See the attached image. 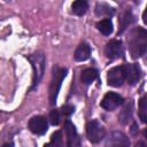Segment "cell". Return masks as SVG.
I'll list each match as a JSON object with an SVG mask.
<instances>
[{
    "mask_svg": "<svg viewBox=\"0 0 147 147\" xmlns=\"http://www.w3.org/2000/svg\"><path fill=\"white\" fill-rule=\"evenodd\" d=\"M127 48L133 59L140 57L147 51V30L140 26L131 30L127 37Z\"/></svg>",
    "mask_w": 147,
    "mask_h": 147,
    "instance_id": "1",
    "label": "cell"
},
{
    "mask_svg": "<svg viewBox=\"0 0 147 147\" xmlns=\"http://www.w3.org/2000/svg\"><path fill=\"white\" fill-rule=\"evenodd\" d=\"M65 76H67V69L65 68H59L57 67L54 69L53 77H52L51 85H49V102H51V105H55L59 91L61 88L62 82H63Z\"/></svg>",
    "mask_w": 147,
    "mask_h": 147,
    "instance_id": "2",
    "label": "cell"
},
{
    "mask_svg": "<svg viewBox=\"0 0 147 147\" xmlns=\"http://www.w3.org/2000/svg\"><path fill=\"white\" fill-rule=\"evenodd\" d=\"M30 63L32 64L33 69V77H32V87L38 85V83L41 80L45 71V56L40 53L32 54L28 57Z\"/></svg>",
    "mask_w": 147,
    "mask_h": 147,
    "instance_id": "3",
    "label": "cell"
},
{
    "mask_svg": "<svg viewBox=\"0 0 147 147\" xmlns=\"http://www.w3.org/2000/svg\"><path fill=\"white\" fill-rule=\"evenodd\" d=\"M86 134L91 142L96 144L101 141L105 137V127L95 119L91 121L86 125Z\"/></svg>",
    "mask_w": 147,
    "mask_h": 147,
    "instance_id": "4",
    "label": "cell"
},
{
    "mask_svg": "<svg viewBox=\"0 0 147 147\" xmlns=\"http://www.w3.org/2000/svg\"><path fill=\"white\" fill-rule=\"evenodd\" d=\"M124 80H125V67L117 65V67L111 68L108 71V75H107L108 85L118 87L124 83Z\"/></svg>",
    "mask_w": 147,
    "mask_h": 147,
    "instance_id": "5",
    "label": "cell"
},
{
    "mask_svg": "<svg viewBox=\"0 0 147 147\" xmlns=\"http://www.w3.org/2000/svg\"><path fill=\"white\" fill-rule=\"evenodd\" d=\"M123 101L124 100L119 94L115 92H108L101 101V107L106 110H114L117 107H119L123 103Z\"/></svg>",
    "mask_w": 147,
    "mask_h": 147,
    "instance_id": "6",
    "label": "cell"
},
{
    "mask_svg": "<svg viewBox=\"0 0 147 147\" xmlns=\"http://www.w3.org/2000/svg\"><path fill=\"white\" fill-rule=\"evenodd\" d=\"M64 131H65V136H67V147H79L80 146L79 136L76 131L75 125L70 121H65Z\"/></svg>",
    "mask_w": 147,
    "mask_h": 147,
    "instance_id": "7",
    "label": "cell"
},
{
    "mask_svg": "<svg viewBox=\"0 0 147 147\" xmlns=\"http://www.w3.org/2000/svg\"><path fill=\"white\" fill-rule=\"evenodd\" d=\"M29 129L32 133L37 136H42L48 129L47 121L42 116H34L29 121Z\"/></svg>",
    "mask_w": 147,
    "mask_h": 147,
    "instance_id": "8",
    "label": "cell"
},
{
    "mask_svg": "<svg viewBox=\"0 0 147 147\" xmlns=\"http://www.w3.org/2000/svg\"><path fill=\"white\" fill-rule=\"evenodd\" d=\"M106 55L109 60H116L122 56L123 54V47L122 42L119 40H111L106 46Z\"/></svg>",
    "mask_w": 147,
    "mask_h": 147,
    "instance_id": "9",
    "label": "cell"
},
{
    "mask_svg": "<svg viewBox=\"0 0 147 147\" xmlns=\"http://www.w3.org/2000/svg\"><path fill=\"white\" fill-rule=\"evenodd\" d=\"M140 74L141 71L138 64L132 63L125 65V79L130 85H134L138 83V80L140 79Z\"/></svg>",
    "mask_w": 147,
    "mask_h": 147,
    "instance_id": "10",
    "label": "cell"
},
{
    "mask_svg": "<svg viewBox=\"0 0 147 147\" xmlns=\"http://www.w3.org/2000/svg\"><path fill=\"white\" fill-rule=\"evenodd\" d=\"M109 144L110 147H129L130 146V141L126 138V136H124L121 132H114L109 139Z\"/></svg>",
    "mask_w": 147,
    "mask_h": 147,
    "instance_id": "11",
    "label": "cell"
},
{
    "mask_svg": "<svg viewBox=\"0 0 147 147\" xmlns=\"http://www.w3.org/2000/svg\"><path fill=\"white\" fill-rule=\"evenodd\" d=\"M91 55V47L86 42H82L76 52H75V60L76 61H86Z\"/></svg>",
    "mask_w": 147,
    "mask_h": 147,
    "instance_id": "12",
    "label": "cell"
},
{
    "mask_svg": "<svg viewBox=\"0 0 147 147\" xmlns=\"http://www.w3.org/2000/svg\"><path fill=\"white\" fill-rule=\"evenodd\" d=\"M96 77H98V71H96L95 69H93V68H87V69H85V70L82 72L80 79H82V82H83L84 84L88 85V84H91L92 82H94V80L96 79Z\"/></svg>",
    "mask_w": 147,
    "mask_h": 147,
    "instance_id": "13",
    "label": "cell"
},
{
    "mask_svg": "<svg viewBox=\"0 0 147 147\" xmlns=\"http://www.w3.org/2000/svg\"><path fill=\"white\" fill-rule=\"evenodd\" d=\"M71 9H72V13L77 16H83L87 9H88V5L86 1H83V0H78V1H75L72 2L71 5Z\"/></svg>",
    "mask_w": 147,
    "mask_h": 147,
    "instance_id": "14",
    "label": "cell"
},
{
    "mask_svg": "<svg viewBox=\"0 0 147 147\" xmlns=\"http://www.w3.org/2000/svg\"><path fill=\"white\" fill-rule=\"evenodd\" d=\"M96 28L105 36H109L113 32V30H114L113 29V23H111V21L109 18H105V20L99 21L96 23Z\"/></svg>",
    "mask_w": 147,
    "mask_h": 147,
    "instance_id": "15",
    "label": "cell"
},
{
    "mask_svg": "<svg viewBox=\"0 0 147 147\" xmlns=\"http://www.w3.org/2000/svg\"><path fill=\"white\" fill-rule=\"evenodd\" d=\"M139 117L144 123H147V94L139 100Z\"/></svg>",
    "mask_w": 147,
    "mask_h": 147,
    "instance_id": "16",
    "label": "cell"
},
{
    "mask_svg": "<svg viewBox=\"0 0 147 147\" xmlns=\"http://www.w3.org/2000/svg\"><path fill=\"white\" fill-rule=\"evenodd\" d=\"M95 13L98 16H110L114 14V9L106 3H98L95 7Z\"/></svg>",
    "mask_w": 147,
    "mask_h": 147,
    "instance_id": "17",
    "label": "cell"
},
{
    "mask_svg": "<svg viewBox=\"0 0 147 147\" xmlns=\"http://www.w3.org/2000/svg\"><path fill=\"white\" fill-rule=\"evenodd\" d=\"M45 147H62V134L60 131H56L52 134L51 140L48 144L45 145Z\"/></svg>",
    "mask_w": 147,
    "mask_h": 147,
    "instance_id": "18",
    "label": "cell"
},
{
    "mask_svg": "<svg viewBox=\"0 0 147 147\" xmlns=\"http://www.w3.org/2000/svg\"><path fill=\"white\" fill-rule=\"evenodd\" d=\"M131 13L130 11H127V13H125L124 15H123V17L119 20V25H121V30L118 31L119 33H122L123 32V30L124 29H126V26L130 24V22H131Z\"/></svg>",
    "mask_w": 147,
    "mask_h": 147,
    "instance_id": "19",
    "label": "cell"
},
{
    "mask_svg": "<svg viewBox=\"0 0 147 147\" xmlns=\"http://www.w3.org/2000/svg\"><path fill=\"white\" fill-rule=\"evenodd\" d=\"M49 119H51V123L53 125H57L60 123V114L56 109H53L49 114Z\"/></svg>",
    "mask_w": 147,
    "mask_h": 147,
    "instance_id": "20",
    "label": "cell"
},
{
    "mask_svg": "<svg viewBox=\"0 0 147 147\" xmlns=\"http://www.w3.org/2000/svg\"><path fill=\"white\" fill-rule=\"evenodd\" d=\"M61 110H62V114L64 116H69V115H71L74 113V107L71 105H65V106L62 107Z\"/></svg>",
    "mask_w": 147,
    "mask_h": 147,
    "instance_id": "21",
    "label": "cell"
},
{
    "mask_svg": "<svg viewBox=\"0 0 147 147\" xmlns=\"http://www.w3.org/2000/svg\"><path fill=\"white\" fill-rule=\"evenodd\" d=\"M142 21H144L145 24H147V7H146V9H145V11L142 14Z\"/></svg>",
    "mask_w": 147,
    "mask_h": 147,
    "instance_id": "22",
    "label": "cell"
},
{
    "mask_svg": "<svg viewBox=\"0 0 147 147\" xmlns=\"http://www.w3.org/2000/svg\"><path fill=\"white\" fill-rule=\"evenodd\" d=\"M134 147H147V146H146L142 141H139V142H137V144H136V146H134Z\"/></svg>",
    "mask_w": 147,
    "mask_h": 147,
    "instance_id": "23",
    "label": "cell"
},
{
    "mask_svg": "<svg viewBox=\"0 0 147 147\" xmlns=\"http://www.w3.org/2000/svg\"><path fill=\"white\" fill-rule=\"evenodd\" d=\"M3 147H13V144L10 142V144H6V145H3Z\"/></svg>",
    "mask_w": 147,
    "mask_h": 147,
    "instance_id": "24",
    "label": "cell"
},
{
    "mask_svg": "<svg viewBox=\"0 0 147 147\" xmlns=\"http://www.w3.org/2000/svg\"><path fill=\"white\" fill-rule=\"evenodd\" d=\"M144 134H145V137H146V138H147V127H146V129H145V131H144Z\"/></svg>",
    "mask_w": 147,
    "mask_h": 147,
    "instance_id": "25",
    "label": "cell"
}]
</instances>
